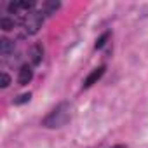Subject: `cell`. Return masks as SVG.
Segmentation results:
<instances>
[{"label":"cell","instance_id":"obj_4","mask_svg":"<svg viewBox=\"0 0 148 148\" xmlns=\"http://www.w3.org/2000/svg\"><path fill=\"white\" fill-rule=\"evenodd\" d=\"M103 73H105V66H99V68H96V70H92L89 75H87V79L84 80V87L87 89V87H91L92 84H96L101 77H103Z\"/></svg>","mask_w":148,"mask_h":148},{"label":"cell","instance_id":"obj_7","mask_svg":"<svg viewBox=\"0 0 148 148\" xmlns=\"http://www.w3.org/2000/svg\"><path fill=\"white\" fill-rule=\"evenodd\" d=\"M0 28H2L4 32H9V30L14 28V21L9 19V18H2V19H0Z\"/></svg>","mask_w":148,"mask_h":148},{"label":"cell","instance_id":"obj_10","mask_svg":"<svg viewBox=\"0 0 148 148\" xmlns=\"http://www.w3.org/2000/svg\"><path fill=\"white\" fill-rule=\"evenodd\" d=\"M18 4H19V9H32L33 7V0H18Z\"/></svg>","mask_w":148,"mask_h":148},{"label":"cell","instance_id":"obj_11","mask_svg":"<svg viewBox=\"0 0 148 148\" xmlns=\"http://www.w3.org/2000/svg\"><path fill=\"white\" fill-rule=\"evenodd\" d=\"M30 98H32V94H30V92H26V94H21L18 99H14V105H23V103L30 101Z\"/></svg>","mask_w":148,"mask_h":148},{"label":"cell","instance_id":"obj_2","mask_svg":"<svg viewBox=\"0 0 148 148\" xmlns=\"http://www.w3.org/2000/svg\"><path fill=\"white\" fill-rule=\"evenodd\" d=\"M42 21H44V16H42V12H37V11H33V12H28V14H26V18L23 19L25 32H26L28 35H35V33L40 30V26H42Z\"/></svg>","mask_w":148,"mask_h":148},{"label":"cell","instance_id":"obj_5","mask_svg":"<svg viewBox=\"0 0 148 148\" xmlns=\"http://www.w3.org/2000/svg\"><path fill=\"white\" fill-rule=\"evenodd\" d=\"M42 58H44L42 47H40V45H33V47L30 49V59H32V63H33V64H40V63H42Z\"/></svg>","mask_w":148,"mask_h":148},{"label":"cell","instance_id":"obj_12","mask_svg":"<svg viewBox=\"0 0 148 148\" xmlns=\"http://www.w3.org/2000/svg\"><path fill=\"white\" fill-rule=\"evenodd\" d=\"M11 84V77L7 75V73H2V80H0V86L2 87H7Z\"/></svg>","mask_w":148,"mask_h":148},{"label":"cell","instance_id":"obj_9","mask_svg":"<svg viewBox=\"0 0 148 148\" xmlns=\"http://www.w3.org/2000/svg\"><path fill=\"white\" fill-rule=\"evenodd\" d=\"M58 7H59L58 2H47V4H45V14H52Z\"/></svg>","mask_w":148,"mask_h":148},{"label":"cell","instance_id":"obj_3","mask_svg":"<svg viewBox=\"0 0 148 148\" xmlns=\"http://www.w3.org/2000/svg\"><path fill=\"white\" fill-rule=\"evenodd\" d=\"M32 79H33L32 66L23 64V66H21V70H19V75H18V82H19V86H26V84H30V80H32Z\"/></svg>","mask_w":148,"mask_h":148},{"label":"cell","instance_id":"obj_8","mask_svg":"<svg viewBox=\"0 0 148 148\" xmlns=\"http://www.w3.org/2000/svg\"><path fill=\"white\" fill-rule=\"evenodd\" d=\"M108 38H110V33H108V32H106V33H103V35L96 40V49H101V47L106 44V40H108Z\"/></svg>","mask_w":148,"mask_h":148},{"label":"cell","instance_id":"obj_13","mask_svg":"<svg viewBox=\"0 0 148 148\" xmlns=\"http://www.w3.org/2000/svg\"><path fill=\"white\" fill-rule=\"evenodd\" d=\"M113 148H127V146H124V145H117V146H113Z\"/></svg>","mask_w":148,"mask_h":148},{"label":"cell","instance_id":"obj_1","mask_svg":"<svg viewBox=\"0 0 148 148\" xmlns=\"http://www.w3.org/2000/svg\"><path fill=\"white\" fill-rule=\"evenodd\" d=\"M71 119V105L70 103H59L42 122L44 127L47 129H58L63 127L68 120Z\"/></svg>","mask_w":148,"mask_h":148},{"label":"cell","instance_id":"obj_6","mask_svg":"<svg viewBox=\"0 0 148 148\" xmlns=\"http://www.w3.org/2000/svg\"><path fill=\"white\" fill-rule=\"evenodd\" d=\"M11 51H14V44H12L11 40H7V38H2V40H0V52H2L4 56H7Z\"/></svg>","mask_w":148,"mask_h":148}]
</instances>
